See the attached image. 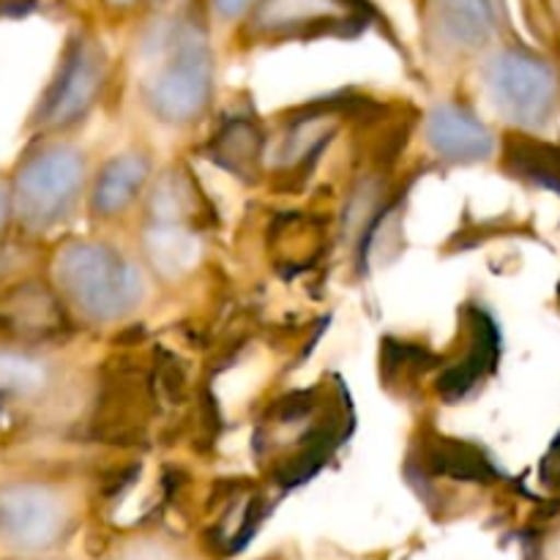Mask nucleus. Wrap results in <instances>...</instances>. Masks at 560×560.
I'll list each match as a JSON object with an SVG mask.
<instances>
[{"mask_svg": "<svg viewBox=\"0 0 560 560\" xmlns=\"http://www.w3.org/2000/svg\"><path fill=\"white\" fill-rule=\"evenodd\" d=\"M140 93L156 120L167 126L197 124L213 98V52L197 16L153 25L142 42Z\"/></svg>", "mask_w": 560, "mask_h": 560, "instance_id": "obj_1", "label": "nucleus"}, {"mask_svg": "<svg viewBox=\"0 0 560 560\" xmlns=\"http://www.w3.org/2000/svg\"><path fill=\"white\" fill-rule=\"evenodd\" d=\"M350 410L342 397H326L317 388L299 392L277 402L268 413L266 424L257 430L255 448L271 454L282 446V463L277 468V481L295 487L312 479L348 438Z\"/></svg>", "mask_w": 560, "mask_h": 560, "instance_id": "obj_2", "label": "nucleus"}, {"mask_svg": "<svg viewBox=\"0 0 560 560\" xmlns=\"http://www.w3.org/2000/svg\"><path fill=\"white\" fill-rule=\"evenodd\" d=\"M52 288L88 323H118L140 310L145 277L131 260L98 241H69L52 262Z\"/></svg>", "mask_w": 560, "mask_h": 560, "instance_id": "obj_3", "label": "nucleus"}, {"mask_svg": "<svg viewBox=\"0 0 560 560\" xmlns=\"http://www.w3.org/2000/svg\"><path fill=\"white\" fill-rule=\"evenodd\" d=\"M11 217L25 235L52 233L69 222L85 191V156L69 142L38 137L9 173Z\"/></svg>", "mask_w": 560, "mask_h": 560, "instance_id": "obj_4", "label": "nucleus"}, {"mask_svg": "<svg viewBox=\"0 0 560 560\" xmlns=\"http://www.w3.org/2000/svg\"><path fill=\"white\" fill-rule=\"evenodd\" d=\"M104 80H107V52L102 44L91 36H71L27 118V131L52 137L85 120L102 96Z\"/></svg>", "mask_w": 560, "mask_h": 560, "instance_id": "obj_5", "label": "nucleus"}, {"mask_svg": "<svg viewBox=\"0 0 560 560\" xmlns=\"http://www.w3.org/2000/svg\"><path fill=\"white\" fill-rule=\"evenodd\" d=\"M487 98L495 113L520 129H541L556 115L558 74L525 49H498L481 66Z\"/></svg>", "mask_w": 560, "mask_h": 560, "instance_id": "obj_6", "label": "nucleus"}, {"mask_svg": "<svg viewBox=\"0 0 560 560\" xmlns=\"http://www.w3.org/2000/svg\"><path fill=\"white\" fill-rule=\"evenodd\" d=\"M71 525L63 490L38 479L0 481V547L20 556L49 550Z\"/></svg>", "mask_w": 560, "mask_h": 560, "instance_id": "obj_7", "label": "nucleus"}, {"mask_svg": "<svg viewBox=\"0 0 560 560\" xmlns=\"http://www.w3.org/2000/svg\"><path fill=\"white\" fill-rule=\"evenodd\" d=\"M364 0H260L249 11V33L271 42L355 36L366 27Z\"/></svg>", "mask_w": 560, "mask_h": 560, "instance_id": "obj_8", "label": "nucleus"}, {"mask_svg": "<svg viewBox=\"0 0 560 560\" xmlns=\"http://www.w3.org/2000/svg\"><path fill=\"white\" fill-rule=\"evenodd\" d=\"M465 348L457 361L441 366L438 375V394L446 402H459L468 397L487 375L495 372L498 355H501V334L487 312L479 306L465 310Z\"/></svg>", "mask_w": 560, "mask_h": 560, "instance_id": "obj_9", "label": "nucleus"}, {"mask_svg": "<svg viewBox=\"0 0 560 560\" xmlns=\"http://www.w3.org/2000/svg\"><path fill=\"white\" fill-rule=\"evenodd\" d=\"M427 145L446 164H479L495 153V135L474 109L441 102L427 115Z\"/></svg>", "mask_w": 560, "mask_h": 560, "instance_id": "obj_10", "label": "nucleus"}, {"mask_svg": "<svg viewBox=\"0 0 560 560\" xmlns=\"http://www.w3.org/2000/svg\"><path fill=\"white\" fill-rule=\"evenodd\" d=\"M495 27V0H427V33L438 52L481 49Z\"/></svg>", "mask_w": 560, "mask_h": 560, "instance_id": "obj_11", "label": "nucleus"}, {"mask_svg": "<svg viewBox=\"0 0 560 560\" xmlns=\"http://www.w3.org/2000/svg\"><path fill=\"white\" fill-rule=\"evenodd\" d=\"M63 304L55 288L22 279L0 290V337L9 342L33 345L36 339L58 331Z\"/></svg>", "mask_w": 560, "mask_h": 560, "instance_id": "obj_12", "label": "nucleus"}, {"mask_svg": "<svg viewBox=\"0 0 560 560\" xmlns=\"http://www.w3.org/2000/svg\"><path fill=\"white\" fill-rule=\"evenodd\" d=\"M55 364L31 345L0 339V405L42 402L52 394Z\"/></svg>", "mask_w": 560, "mask_h": 560, "instance_id": "obj_13", "label": "nucleus"}, {"mask_svg": "<svg viewBox=\"0 0 560 560\" xmlns=\"http://www.w3.org/2000/svg\"><path fill=\"white\" fill-rule=\"evenodd\" d=\"M151 175V156L142 151H126L109 159L98 170L91 189V213L98 219H115L129 211L131 202L142 195V186Z\"/></svg>", "mask_w": 560, "mask_h": 560, "instance_id": "obj_14", "label": "nucleus"}, {"mask_svg": "<svg viewBox=\"0 0 560 560\" xmlns=\"http://www.w3.org/2000/svg\"><path fill=\"white\" fill-rule=\"evenodd\" d=\"M339 129V113L331 104H320V107H306L304 113L295 115L279 140L277 153H273V164L282 167L284 173L290 170L306 167L326 151L328 142L334 140Z\"/></svg>", "mask_w": 560, "mask_h": 560, "instance_id": "obj_15", "label": "nucleus"}, {"mask_svg": "<svg viewBox=\"0 0 560 560\" xmlns=\"http://www.w3.org/2000/svg\"><path fill=\"white\" fill-rule=\"evenodd\" d=\"M262 131L255 120L249 118H233L217 131L211 140V162L224 167L228 173L238 175L241 180H255L257 167H260L262 156Z\"/></svg>", "mask_w": 560, "mask_h": 560, "instance_id": "obj_16", "label": "nucleus"}, {"mask_svg": "<svg viewBox=\"0 0 560 560\" xmlns=\"http://www.w3.org/2000/svg\"><path fill=\"white\" fill-rule=\"evenodd\" d=\"M503 164L512 175L556 191L560 197V145L539 142L534 137L514 135L506 140Z\"/></svg>", "mask_w": 560, "mask_h": 560, "instance_id": "obj_17", "label": "nucleus"}, {"mask_svg": "<svg viewBox=\"0 0 560 560\" xmlns=\"http://www.w3.org/2000/svg\"><path fill=\"white\" fill-rule=\"evenodd\" d=\"M145 252L162 277H178L195 266L200 244L180 222H153V228L145 230Z\"/></svg>", "mask_w": 560, "mask_h": 560, "instance_id": "obj_18", "label": "nucleus"}, {"mask_svg": "<svg viewBox=\"0 0 560 560\" xmlns=\"http://www.w3.org/2000/svg\"><path fill=\"white\" fill-rule=\"evenodd\" d=\"M421 457H424L427 470L435 476H448V479L459 481H487L495 476L490 459L479 448L463 441L432 438Z\"/></svg>", "mask_w": 560, "mask_h": 560, "instance_id": "obj_19", "label": "nucleus"}, {"mask_svg": "<svg viewBox=\"0 0 560 560\" xmlns=\"http://www.w3.org/2000/svg\"><path fill=\"white\" fill-rule=\"evenodd\" d=\"M260 0H211L213 11H217L219 20H241L244 14H249Z\"/></svg>", "mask_w": 560, "mask_h": 560, "instance_id": "obj_20", "label": "nucleus"}, {"mask_svg": "<svg viewBox=\"0 0 560 560\" xmlns=\"http://www.w3.org/2000/svg\"><path fill=\"white\" fill-rule=\"evenodd\" d=\"M14 224L11 217V189H9V175L0 173V241L9 233V228Z\"/></svg>", "mask_w": 560, "mask_h": 560, "instance_id": "obj_21", "label": "nucleus"}, {"mask_svg": "<svg viewBox=\"0 0 560 560\" xmlns=\"http://www.w3.org/2000/svg\"><path fill=\"white\" fill-rule=\"evenodd\" d=\"M126 560H175L173 556H167L164 550H156V547H148V550H140V552H131Z\"/></svg>", "mask_w": 560, "mask_h": 560, "instance_id": "obj_22", "label": "nucleus"}, {"mask_svg": "<svg viewBox=\"0 0 560 560\" xmlns=\"http://www.w3.org/2000/svg\"><path fill=\"white\" fill-rule=\"evenodd\" d=\"M109 3H115V5H131V3H135V0H109Z\"/></svg>", "mask_w": 560, "mask_h": 560, "instance_id": "obj_23", "label": "nucleus"}]
</instances>
